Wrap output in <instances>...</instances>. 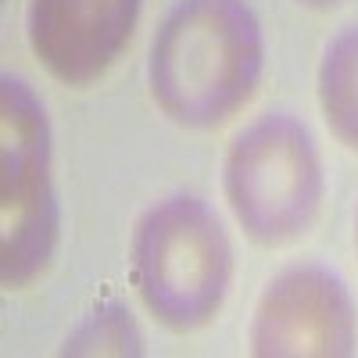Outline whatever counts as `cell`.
<instances>
[{
    "mask_svg": "<svg viewBox=\"0 0 358 358\" xmlns=\"http://www.w3.org/2000/svg\"><path fill=\"white\" fill-rule=\"evenodd\" d=\"M265 69L262 22L248 0H179L147 54L151 97L183 129H219L255 97Z\"/></svg>",
    "mask_w": 358,
    "mask_h": 358,
    "instance_id": "6da1fadb",
    "label": "cell"
},
{
    "mask_svg": "<svg viewBox=\"0 0 358 358\" xmlns=\"http://www.w3.org/2000/svg\"><path fill=\"white\" fill-rule=\"evenodd\" d=\"M140 305L172 334H194L219 312L233 283V244L201 197L176 194L140 215L129 244Z\"/></svg>",
    "mask_w": 358,
    "mask_h": 358,
    "instance_id": "7a4b0ae2",
    "label": "cell"
},
{
    "mask_svg": "<svg viewBox=\"0 0 358 358\" xmlns=\"http://www.w3.org/2000/svg\"><path fill=\"white\" fill-rule=\"evenodd\" d=\"M226 204L258 248H287L315 226L326 197L312 133L287 111L258 115L233 136L222 162Z\"/></svg>",
    "mask_w": 358,
    "mask_h": 358,
    "instance_id": "3957f363",
    "label": "cell"
},
{
    "mask_svg": "<svg viewBox=\"0 0 358 358\" xmlns=\"http://www.w3.org/2000/svg\"><path fill=\"white\" fill-rule=\"evenodd\" d=\"M62 212L54 190L50 118L33 86L0 79V283L33 287L54 262Z\"/></svg>",
    "mask_w": 358,
    "mask_h": 358,
    "instance_id": "277c9868",
    "label": "cell"
},
{
    "mask_svg": "<svg viewBox=\"0 0 358 358\" xmlns=\"http://www.w3.org/2000/svg\"><path fill=\"white\" fill-rule=\"evenodd\" d=\"M258 358H348L358 348L355 301L326 265H290L262 290L251 330Z\"/></svg>",
    "mask_w": 358,
    "mask_h": 358,
    "instance_id": "5b68a950",
    "label": "cell"
},
{
    "mask_svg": "<svg viewBox=\"0 0 358 358\" xmlns=\"http://www.w3.org/2000/svg\"><path fill=\"white\" fill-rule=\"evenodd\" d=\"M136 18L140 0H29L25 33L57 83L90 86L122 57Z\"/></svg>",
    "mask_w": 358,
    "mask_h": 358,
    "instance_id": "8992f818",
    "label": "cell"
},
{
    "mask_svg": "<svg viewBox=\"0 0 358 358\" xmlns=\"http://www.w3.org/2000/svg\"><path fill=\"white\" fill-rule=\"evenodd\" d=\"M315 94L330 133L358 155V25H348L322 50Z\"/></svg>",
    "mask_w": 358,
    "mask_h": 358,
    "instance_id": "52a82bcc",
    "label": "cell"
},
{
    "mask_svg": "<svg viewBox=\"0 0 358 358\" xmlns=\"http://www.w3.org/2000/svg\"><path fill=\"white\" fill-rule=\"evenodd\" d=\"M62 355H143V334L122 301H104L69 334Z\"/></svg>",
    "mask_w": 358,
    "mask_h": 358,
    "instance_id": "ba28073f",
    "label": "cell"
},
{
    "mask_svg": "<svg viewBox=\"0 0 358 358\" xmlns=\"http://www.w3.org/2000/svg\"><path fill=\"white\" fill-rule=\"evenodd\" d=\"M297 4L315 8V11H326V8H337V4H344V0H297Z\"/></svg>",
    "mask_w": 358,
    "mask_h": 358,
    "instance_id": "9c48e42d",
    "label": "cell"
},
{
    "mask_svg": "<svg viewBox=\"0 0 358 358\" xmlns=\"http://www.w3.org/2000/svg\"><path fill=\"white\" fill-rule=\"evenodd\" d=\"M355 248H358V219H355Z\"/></svg>",
    "mask_w": 358,
    "mask_h": 358,
    "instance_id": "30bf717a",
    "label": "cell"
}]
</instances>
